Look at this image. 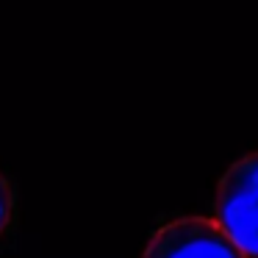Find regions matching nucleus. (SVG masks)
I'll return each mask as SVG.
<instances>
[{
    "label": "nucleus",
    "mask_w": 258,
    "mask_h": 258,
    "mask_svg": "<svg viewBox=\"0 0 258 258\" xmlns=\"http://www.w3.org/2000/svg\"><path fill=\"white\" fill-rule=\"evenodd\" d=\"M12 217H14V189L6 175L0 172V236L12 225Z\"/></svg>",
    "instance_id": "7ed1b4c3"
},
{
    "label": "nucleus",
    "mask_w": 258,
    "mask_h": 258,
    "mask_svg": "<svg viewBox=\"0 0 258 258\" xmlns=\"http://www.w3.org/2000/svg\"><path fill=\"white\" fill-rule=\"evenodd\" d=\"M142 258H247L214 219L180 217L150 236Z\"/></svg>",
    "instance_id": "f03ea898"
},
{
    "label": "nucleus",
    "mask_w": 258,
    "mask_h": 258,
    "mask_svg": "<svg viewBox=\"0 0 258 258\" xmlns=\"http://www.w3.org/2000/svg\"><path fill=\"white\" fill-rule=\"evenodd\" d=\"M214 222L247 258H258V153L239 158L219 178Z\"/></svg>",
    "instance_id": "f257e3e1"
}]
</instances>
